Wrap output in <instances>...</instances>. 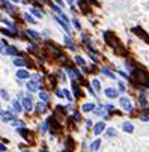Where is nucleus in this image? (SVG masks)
Segmentation results:
<instances>
[{
  "label": "nucleus",
  "mask_w": 149,
  "mask_h": 152,
  "mask_svg": "<svg viewBox=\"0 0 149 152\" xmlns=\"http://www.w3.org/2000/svg\"><path fill=\"white\" fill-rule=\"evenodd\" d=\"M72 89H74V93H75V96H81V91L78 89V84H77V82H72Z\"/></svg>",
  "instance_id": "obj_16"
},
{
  "label": "nucleus",
  "mask_w": 149,
  "mask_h": 152,
  "mask_svg": "<svg viewBox=\"0 0 149 152\" xmlns=\"http://www.w3.org/2000/svg\"><path fill=\"white\" fill-rule=\"evenodd\" d=\"M92 86H93V89H95L96 92H100V91H101V84H100V82H98L96 78L92 80Z\"/></svg>",
  "instance_id": "obj_18"
},
{
  "label": "nucleus",
  "mask_w": 149,
  "mask_h": 152,
  "mask_svg": "<svg viewBox=\"0 0 149 152\" xmlns=\"http://www.w3.org/2000/svg\"><path fill=\"white\" fill-rule=\"evenodd\" d=\"M100 146H101V140L96 139V140L92 143V145H91V151H92V152H96V151L100 149Z\"/></svg>",
  "instance_id": "obj_13"
},
{
  "label": "nucleus",
  "mask_w": 149,
  "mask_h": 152,
  "mask_svg": "<svg viewBox=\"0 0 149 152\" xmlns=\"http://www.w3.org/2000/svg\"><path fill=\"white\" fill-rule=\"evenodd\" d=\"M139 104H140V107H143V109H146V107H148V101H146V98H145L143 93L139 96Z\"/></svg>",
  "instance_id": "obj_14"
},
{
  "label": "nucleus",
  "mask_w": 149,
  "mask_h": 152,
  "mask_svg": "<svg viewBox=\"0 0 149 152\" xmlns=\"http://www.w3.org/2000/svg\"><path fill=\"white\" fill-rule=\"evenodd\" d=\"M65 44H66V45H68L69 48H72V50H74V45H72V41H71V39H69L68 36H65Z\"/></svg>",
  "instance_id": "obj_28"
},
{
  "label": "nucleus",
  "mask_w": 149,
  "mask_h": 152,
  "mask_svg": "<svg viewBox=\"0 0 149 152\" xmlns=\"http://www.w3.org/2000/svg\"><path fill=\"white\" fill-rule=\"evenodd\" d=\"M21 104H23V107H24V110H27V112H30V110L33 109V104H32L30 96H23V98H21Z\"/></svg>",
  "instance_id": "obj_4"
},
{
  "label": "nucleus",
  "mask_w": 149,
  "mask_h": 152,
  "mask_svg": "<svg viewBox=\"0 0 149 152\" xmlns=\"http://www.w3.org/2000/svg\"><path fill=\"white\" fill-rule=\"evenodd\" d=\"M47 110V104L45 102H38L36 104V113H44V112H45Z\"/></svg>",
  "instance_id": "obj_11"
},
{
  "label": "nucleus",
  "mask_w": 149,
  "mask_h": 152,
  "mask_svg": "<svg viewBox=\"0 0 149 152\" xmlns=\"http://www.w3.org/2000/svg\"><path fill=\"white\" fill-rule=\"evenodd\" d=\"M104 128H106V123H104V122H98V123H96L95 127H93V132H95V136H100V134L104 131Z\"/></svg>",
  "instance_id": "obj_6"
},
{
  "label": "nucleus",
  "mask_w": 149,
  "mask_h": 152,
  "mask_svg": "<svg viewBox=\"0 0 149 152\" xmlns=\"http://www.w3.org/2000/svg\"><path fill=\"white\" fill-rule=\"evenodd\" d=\"M72 23H74V26H75L77 29H80V27H81V26H80V23H78L77 20H72Z\"/></svg>",
  "instance_id": "obj_33"
},
{
  "label": "nucleus",
  "mask_w": 149,
  "mask_h": 152,
  "mask_svg": "<svg viewBox=\"0 0 149 152\" xmlns=\"http://www.w3.org/2000/svg\"><path fill=\"white\" fill-rule=\"evenodd\" d=\"M12 105H14V110H15L17 113H20V112L23 110L21 102H20V101H17V100H14V101H12Z\"/></svg>",
  "instance_id": "obj_15"
},
{
  "label": "nucleus",
  "mask_w": 149,
  "mask_h": 152,
  "mask_svg": "<svg viewBox=\"0 0 149 152\" xmlns=\"http://www.w3.org/2000/svg\"><path fill=\"white\" fill-rule=\"evenodd\" d=\"M74 119H75V121H80V114H78V113H74Z\"/></svg>",
  "instance_id": "obj_36"
},
{
  "label": "nucleus",
  "mask_w": 149,
  "mask_h": 152,
  "mask_svg": "<svg viewBox=\"0 0 149 152\" xmlns=\"http://www.w3.org/2000/svg\"><path fill=\"white\" fill-rule=\"evenodd\" d=\"M106 96L107 98H116L118 96V91H116V89H113V87H107L106 89Z\"/></svg>",
  "instance_id": "obj_8"
},
{
  "label": "nucleus",
  "mask_w": 149,
  "mask_h": 152,
  "mask_svg": "<svg viewBox=\"0 0 149 152\" xmlns=\"http://www.w3.org/2000/svg\"><path fill=\"white\" fill-rule=\"evenodd\" d=\"M102 73H104V74H106L107 77H110L111 80H115V74H113V73H111V71H109L107 68H102Z\"/></svg>",
  "instance_id": "obj_22"
},
{
  "label": "nucleus",
  "mask_w": 149,
  "mask_h": 152,
  "mask_svg": "<svg viewBox=\"0 0 149 152\" xmlns=\"http://www.w3.org/2000/svg\"><path fill=\"white\" fill-rule=\"evenodd\" d=\"M39 98H41V100L44 101V102H48V100H50V96H48V93L47 92H39Z\"/></svg>",
  "instance_id": "obj_19"
},
{
  "label": "nucleus",
  "mask_w": 149,
  "mask_h": 152,
  "mask_svg": "<svg viewBox=\"0 0 149 152\" xmlns=\"http://www.w3.org/2000/svg\"><path fill=\"white\" fill-rule=\"evenodd\" d=\"M0 33H3V35H6V36H15V35H14L12 32H9V30H6V29H0Z\"/></svg>",
  "instance_id": "obj_25"
},
{
  "label": "nucleus",
  "mask_w": 149,
  "mask_h": 152,
  "mask_svg": "<svg viewBox=\"0 0 149 152\" xmlns=\"http://www.w3.org/2000/svg\"><path fill=\"white\" fill-rule=\"evenodd\" d=\"M118 87H119V91H120V92H125V84H124V83H120V82H119Z\"/></svg>",
  "instance_id": "obj_32"
},
{
  "label": "nucleus",
  "mask_w": 149,
  "mask_h": 152,
  "mask_svg": "<svg viewBox=\"0 0 149 152\" xmlns=\"http://www.w3.org/2000/svg\"><path fill=\"white\" fill-rule=\"evenodd\" d=\"M11 123H12V127H18V128L24 127V122H21V121H12Z\"/></svg>",
  "instance_id": "obj_24"
},
{
  "label": "nucleus",
  "mask_w": 149,
  "mask_h": 152,
  "mask_svg": "<svg viewBox=\"0 0 149 152\" xmlns=\"http://www.w3.org/2000/svg\"><path fill=\"white\" fill-rule=\"evenodd\" d=\"M63 152H68V151H63Z\"/></svg>",
  "instance_id": "obj_40"
},
{
  "label": "nucleus",
  "mask_w": 149,
  "mask_h": 152,
  "mask_svg": "<svg viewBox=\"0 0 149 152\" xmlns=\"http://www.w3.org/2000/svg\"><path fill=\"white\" fill-rule=\"evenodd\" d=\"M26 32H27V35H30L33 39H39V33H38V32H35V30H32V29L26 30Z\"/></svg>",
  "instance_id": "obj_20"
},
{
  "label": "nucleus",
  "mask_w": 149,
  "mask_h": 152,
  "mask_svg": "<svg viewBox=\"0 0 149 152\" xmlns=\"http://www.w3.org/2000/svg\"><path fill=\"white\" fill-rule=\"evenodd\" d=\"M63 92H65L63 95H65V96L68 98V100H69V101H72V96H71V93H69V91H66V89H65V91H63Z\"/></svg>",
  "instance_id": "obj_30"
},
{
  "label": "nucleus",
  "mask_w": 149,
  "mask_h": 152,
  "mask_svg": "<svg viewBox=\"0 0 149 152\" xmlns=\"http://www.w3.org/2000/svg\"><path fill=\"white\" fill-rule=\"evenodd\" d=\"M75 62L78 65H81V66H84V59H81L80 56H75Z\"/></svg>",
  "instance_id": "obj_29"
},
{
  "label": "nucleus",
  "mask_w": 149,
  "mask_h": 152,
  "mask_svg": "<svg viewBox=\"0 0 149 152\" xmlns=\"http://www.w3.org/2000/svg\"><path fill=\"white\" fill-rule=\"evenodd\" d=\"M142 121H149V112L146 110V112H143V113H140V116H139Z\"/></svg>",
  "instance_id": "obj_23"
},
{
  "label": "nucleus",
  "mask_w": 149,
  "mask_h": 152,
  "mask_svg": "<svg viewBox=\"0 0 149 152\" xmlns=\"http://www.w3.org/2000/svg\"><path fill=\"white\" fill-rule=\"evenodd\" d=\"M66 2H68L69 5H71V6H72V3H74V0H66Z\"/></svg>",
  "instance_id": "obj_38"
},
{
  "label": "nucleus",
  "mask_w": 149,
  "mask_h": 152,
  "mask_svg": "<svg viewBox=\"0 0 149 152\" xmlns=\"http://www.w3.org/2000/svg\"><path fill=\"white\" fill-rule=\"evenodd\" d=\"M0 151H2V152H5V151H6V148H5L3 145H0Z\"/></svg>",
  "instance_id": "obj_37"
},
{
  "label": "nucleus",
  "mask_w": 149,
  "mask_h": 152,
  "mask_svg": "<svg viewBox=\"0 0 149 152\" xmlns=\"http://www.w3.org/2000/svg\"><path fill=\"white\" fill-rule=\"evenodd\" d=\"M38 87H39V84H38V82H35V80H33V82H29V83H27V89H29L30 92H36Z\"/></svg>",
  "instance_id": "obj_9"
},
{
  "label": "nucleus",
  "mask_w": 149,
  "mask_h": 152,
  "mask_svg": "<svg viewBox=\"0 0 149 152\" xmlns=\"http://www.w3.org/2000/svg\"><path fill=\"white\" fill-rule=\"evenodd\" d=\"M0 93H2V98H3V100H8V98H9V96H8V93H6V91H5V89H2V91H0Z\"/></svg>",
  "instance_id": "obj_31"
},
{
  "label": "nucleus",
  "mask_w": 149,
  "mask_h": 152,
  "mask_svg": "<svg viewBox=\"0 0 149 152\" xmlns=\"http://www.w3.org/2000/svg\"><path fill=\"white\" fill-rule=\"evenodd\" d=\"M107 136H109V137H115V136H116V130L109 128V130H107Z\"/></svg>",
  "instance_id": "obj_27"
},
{
  "label": "nucleus",
  "mask_w": 149,
  "mask_h": 152,
  "mask_svg": "<svg viewBox=\"0 0 149 152\" xmlns=\"http://www.w3.org/2000/svg\"><path fill=\"white\" fill-rule=\"evenodd\" d=\"M119 104H120V107H122L124 110H127V112H133V104H131L130 98H127V96H120Z\"/></svg>",
  "instance_id": "obj_1"
},
{
  "label": "nucleus",
  "mask_w": 149,
  "mask_h": 152,
  "mask_svg": "<svg viewBox=\"0 0 149 152\" xmlns=\"http://www.w3.org/2000/svg\"><path fill=\"white\" fill-rule=\"evenodd\" d=\"M0 51H2L3 54H11V56H15L17 53H18L15 47H12V45H8V44H3V45H2V48H0Z\"/></svg>",
  "instance_id": "obj_2"
},
{
  "label": "nucleus",
  "mask_w": 149,
  "mask_h": 152,
  "mask_svg": "<svg viewBox=\"0 0 149 152\" xmlns=\"http://www.w3.org/2000/svg\"><path fill=\"white\" fill-rule=\"evenodd\" d=\"M56 95H57L59 98H62V96H63V91H57V92H56Z\"/></svg>",
  "instance_id": "obj_35"
},
{
  "label": "nucleus",
  "mask_w": 149,
  "mask_h": 152,
  "mask_svg": "<svg viewBox=\"0 0 149 152\" xmlns=\"http://www.w3.org/2000/svg\"><path fill=\"white\" fill-rule=\"evenodd\" d=\"M122 130H124L125 132H133L134 127H133V123H130V122H124L122 123Z\"/></svg>",
  "instance_id": "obj_10"
},
{
  "label": "nucleus",
  "mask_w": 149,
  "mask_h": 152,
  "mask_svg": "<svg viewBox=\"0 0 149 152\" xmlns=\"http://www.w3.org/2000/svg\"><path fill=\"white\" fill-rule=\"evenodd\" d=\"M24 18L27 20L29 23H32V24H35V23H36V20H33V18H32V15H29V14H24Z\"/></svg>",
  "instance_id": "obj_26"
},
{
  "label": "nucleus",
  "mask_w": 149,
  "mask_h": 152,
  "mask_svg": "<svg viewBox=\"0 0 149 152\" xmlns=\"http://www.w3.org/2000/svg\"><path fill=\"white\" fill-rule=\"evenodd\" d=\"M0 116H2V121H5V122H12L15 119V113H12V110L11 112H0Z\"/></svg>",
  "instance_id": "obj_3"
},
{
  "label": "nucleus",
  "mask_w": 149,
  "mask_h": 152,
  "mask_svg": "<svg viewBox=\"0 0 149 152\" xmlns=\"http://www.w3.org/2000/svg\"><path fill=\"white\" fill-rule=\"evenodd\" d=\"M133 32L137 35V36H140L142 39H145L146 42H149V36H148V35H146V33H145L142 29H140V27H134V29H133Z\"/></svg>",
  "instance_id": "obj_5"
},
{
  "label": "nucleus",
  "mask_w": 149,
  "mask_h": 152,
  "mask_svg": "<svg viewBox=\"0 0 149 152\" xmlns=\"http://www.w3.org/2000/svg\"><path fill=\"white\" fill-rule=\"evenodd\" d=\"M17 77H18L20 80H26V78L30 77V74L26 69H18V71H17Z\"/></svg>",
  "instance_id": "obj_7"
},
{
  "label": "nucleus",
  "mask_w": 149,
  "mask_h": 152,
  "mask_svg": "<svg viewBox=\"0 0 149 152\" xmlns=\"http://www.w3.org/2000/svg\"><path fill=\"white\" fill-rule=\"evenodd\" d=\"M93 109H95V104H93V102H86V104L81 105V110H83V112H91V110H93Z\"/></svg>",
  "instance_id": "obj_12"
},
{
  "label": "nucleus",
  "mask_w": 149,
  "mask_h": 152,
  "mask_svg": "<svg viewBox=\"0 0 149 152\" xmlns=\"http://www.w3.org/2000/svg\"><path fill=\"white\" fill-rule=\"evenodd\" d=\"M54 2H56V3H57L60 8H63V2H62V0H54Z\"/></svg>",
  "instance_id": "obj_34"
},
{
  "label": "nucleus",
  "mask_w": 149,
  "mask_h": 152,
  "mask_svg": "<svg viewBox=\"0 0 149 152\" xmlns=\"http://www.w3.org/2000/svg\"><path fill=\"white\" fill-rule=\"evenodd\" d=\"M24 152H30V151H24Z\"/></svg>",
  "instance_id": "obj_39"
},
{
  "label": "nucleus",
  "mask_w": 149,
  "mask_h": 152,
  "mask_svg": "<svg viewBox=\"0 0 149 152\" xmlns=\"http://www.w3.org/2000/svg\"><path fill=\"white\" fill-rule=\"evenodd\" d=\"M30 12H32L33 15H36L38 18H41V17H42V12L38 9V8H32V9H30Z\"/></svg>",
  "instance_id": "obj_21"
},
{
  "label": "nucleus",
  "mask_w": 149,
  "mask_h": 152,
  "mask_svg": "<svg viewBox=\"0 0 149 152\" xmlns=\"http://www.w3.org/2000/svg\"><path fill=\"white\" fill-rule=\"evenodd\" d=\"M14 65H17V66H26V65H27V62H26L24 59H15L14 60Z\"/></svg>",
  "instance_id": "obj_17"
}]
</instances>
